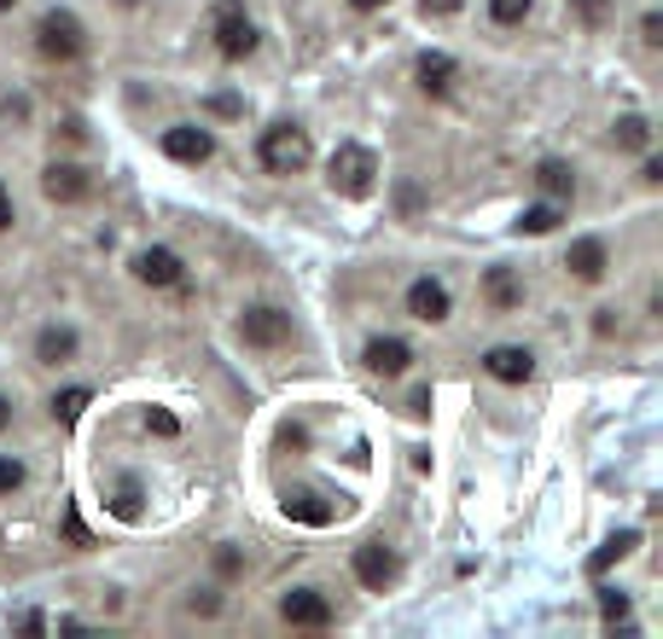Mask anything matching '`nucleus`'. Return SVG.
<instances>
[{"label": "nucleus", "instance_id": "1", "mask_svg": "<svg viewBox=\"0 0 663 639\" xmlns=\"http://www.w3.org/2000/svg\"><path fill=\"white\" fill-rule=\"evenodd\" d=\"M326 187L338 198H372V187H379V157H372L361 140H344L326 163Z\"/></svg>", "mask_w": 663, "mask_h": 639}, {"label": "nucleus", "instance_id": "2", "mask_svg": "<svg viewBox=\"0 0 663 639\" xmlns=\"http://www.w3.org/2000/svg\"><path fill=\"white\" fill-rule=\"evenodd\" d=\"M35 53L47 58V65H76V58L88 53V30H81V18L65 12V7H53L35 24Z\"/></svg>", "mask_w": 663, "mask_h": 639}, {"label": "nucleus", "instance_id": "3", "mask_svg": "<svg viewBox=\"0 0 663 639\" xmlns=\"http://www.w3.org/2000/svg\"><path fill=\"white\" fill-rule=\"evenodd\" d=\"M308 157H315V146H308V134L297 122H274L257 140V163L268 175H297V169H308Z\"/></svg>", "mask_w": 663, "mask_h": 639}, {"label": "nucleus", "instance_id": "4", "mask_svg": "<svg viewBox=\"0 0 663 639\" xmlns=\"http://www.w3.org/2000/svg\"><path fill=\"white\" fill-rule=\"evenodd\" d=\"M210 35H216V53L221 58H251L257 53V24H251V12H244V0H221V7L210 12Z\"/></svg>", "mask_w": 663, "mask_h": 639}, {"label": "nucleus", "instance_id": "5", "mask_svg": "<svg viewBox=\"0 0 663 639\" xmlns=\"http://www.w3.org/2000/svg\"><path fill=\"white\" fill-rule=\"evenodd\" d=\"M239 343L244 349H285V343H292V315L274 308V302L244 308V315H239Z\"/></svg>", "mask_w": 663, "mask_h": 639}, {"label": "nucleus", "instance_id": "6", "mask_svg": "<svg viewBox=\"0 0 663 639\" xmlns=\"http://www.w3.org/2000/svg\"><path fill=\"white\" fill-rule=\"evenodd\" d=\"M349 570H356V582H361L367 593H384V587H396L402 559H396V547L367 541V547H356V559H349Z\"/></svg>", "mask_w": 663, "mask_h": 639}, {"label": "nucleus", "instance_id": "7", "mask_svg": "<svg viewBox=\"0 0 663 639\" xmlns=\"http://www.w3.org/2000/svg\"><path fill=\"white\" fill-rule=\"evenodd\" d=\"M163 152H170L175 163H210L216 157V134L204 129V122H175V129H163Z\"/></svg>", "mask_w": 663, "mask_h": 639}, {"label": "nucleus", "instance_id": "8", "mask_svg": "<svg viewBox=\"0 0 663 639\" xmlns=\"http://www.w3.org/2000/svg\"><path fill=\"white\" fill-rule=\"evenodd\" d=\"M280 616L292 628H332V599H326L320 587H292L280 599Z\"/></svg>", "mask_w": 663, "mask_h": 639}, {"label": "nucleus", "instance_id": "9", "mask_svg": "<svg viewBox=\"0 0 663 639\" xmlns=\"http://www.w3.org/2000/svg\"><path fill=\"white\" fill-rule=\"evenodd\" d=\"M134 279L140 285H152V291H170V285L186 279V262L175 251H163V244H152V251H140L134 256Z\"/></svg>", "mask_w": 663, "mask_h": 639}, {"label": "nucleus", "instance_id": "10", "mask_svg": "<svg viewBox=\"0 0 663 639\" xmlns=\"http://www.w3.org/2000/svg\"><path fill=\"white\" fill-rule=\"evenodd\" d=\"M483 373H489L494 384H530L535 355H530L524 343H494L489 355H483Z\"/></svg>", "mask_w": 663, "mask_h": 639}, {"label": "nucleus", "instance_id": "11", "mask_svg": "<svg viewBox=\"0 0 663 639\" xmlns=\"http://www.w3.org/2000/svg\"><path fill=\"white\" fill-rule=\"evenodd\" d=\"M41 192H47L53 203H81L94 192V175L81 169V163H53V169L41 175Z\"/></svg>", "mask_w": 663, "mask_h": 639}, {"label": "nucleus", "instance_id": "12", "mask_svg": "<svg viewBox=\"0 0 663 639\" xmlns=\"http://www.w3.org/2000/svg\"><path fill=\"white\" fill-rule=\"evenodd\" d=\"M448 308H454V297H448V285H443V279H413V285H407V315H413V320L443 326V320H448Z\"/></svg>", "mask_w": 663, "mask_h": 639}, {"label": "nucleus", "instance_id": "13", "mask_svg": "<svg viewBox=\"0 0 663 639\" xmlns=\"http://www.w3.org/2000/svg\"><path fill=\"white\" fill-rule=\"evenodd\" d=\"M361 361H367V373H379V378H402L407 366H413V349L402 338H372L361 349Z\"/></svg>", "mask_w": 663, "mask_h": 639}, {"label": "nucleus", "instance_id": "14", "mask_svg": "<svg viewBox=\"0 0 663 639\" xmlns=\"http://www.w3.org/2000/svg\"><path fill=\"white\" fill-rule=\"evenodd\" d=\"M280 511H285L292 524H308V529H326V524H332V506L320 500L315 488H285V494H280Z\"/></svg>", "mask_w": 663, "mask_h": 639}, {"label": "nucleus", "instance_id": "15", "mask_svg": "<svg viewBox=\"0 0 663 639\" xmlns=\"http://www.w3.org/2000/svg\"><path fill=\"white\" fill-rule=\"evenodd\" d=\"M565 267L583 285H594V279H606V267H611V251H606V239H576L570 244V256H565Z\"/></svg>", "mask_w": 663, "mask_h": 639}, {"label": "nucleus", "instance_id": "16", "mask_svg": "<svg viewBox=\"0 0 663 639\" xmlns=\"http://www.w3.org/2000/svg\"><path fill=\"white\" fill-rule=\"evenodd\" d=\"M413 76H420V88L431 99H443L454 88V76H460V65H454L448 53H420V65H413Z\"/></svg>", "mask_w": 663, "mask_h": 639}, {"label": "nucleus", "instance_id": "17", "mask_svg": "<svg viewBox=\"0 0 663 639\" xmlns=\"http://www.w3.org/2000/svg\"><path fill=\"white\" fill-rule=\"evenodd\" d=\"M35 361H47V366L76 361V332H70V326H41V338H35Z\"/></svg>", "mask_w": 663, "mask_h": 639}, {"label": "nucleus", "instance_id": "18", "mask_svg": "<svg viewBox=\"0 0 663 639\" xmlns=\"http://www.w3.org/2000/svg\"><path fill=\"white\" fill-rule=\"evenodd\" d=\"M535 187H542L553 203H565V198H576V169H570V163H558V157H547V163H535Z\"/></svg>", "mask_w": 663, "mask_h": 639}, {"label": "nucleus", "instance_id": "19", "mask_svg": "<svg viewBox=\"0 0 663 639\" xmlns=\"http://www.w3.org/2000/svg\"><path fill=\"white\" fill-rule=\"evenodd\" d=\"M483 297H489V308H501V315H507V308L524 302V285H518L512 267H489V274H483Z\"/></svg>", "mask_w": 663, "mask_h": 639}, {"label": "nucleus", "instance_id": "20", "mask_svg": "<svg viewBox=\"0 0 663 639\" xmlns=\"http://www.w3.org/2000/svg\"><path fill=\"white\" fill-rule=\"evenodd\" d=\"M634 547H640V529H617L611 541H606V547H599L594 559H588V570H594V575H606L611 564H623V559H629Z\"/></svg>", "mask_w": 663, "mask_h": 639}, {"label": "nucleus", "instance_id": "21", "mask_svg": "<svg viewBox=\"0 0 663 639\" xmlns=\"http://www.w3.org/2000/svg\"><path fill=\"white\" fill-rule=\"evenodd\" d=\"M611 146H617V152H646V146H652V122H646V117H617Z\"/></svg>", "mask_w": 663, "mask_h": 639}, {"label": "nucleus", "instance_id": "22", "mask_svg": "<svg viewBox=\"0 0 663 639\" xmlns=\"http://www.w3.org/2000/svg\"><path fill=\"white\" fill-rule=\"evenodd\" d=\"M111 511L122 524H140V511H146V494H140V477H122L117 488H111Z\"/></svg>", "mask_w": 663, "mask_h": 639}, {"label": "nucleus", "instance_id": "23", "mask_svg": "<svg viewBox=\"0 0 663 639\" xmlns=\"http://www.w3.org/2000/svg\"><path fill=\"white\" fill-rule=\"evenodd\" d=\"M88 401H94V389H81V384H76V389H58V396H53V419H58V425H76Z\"/></svg>", "mask_w": 663, "mask_h": 639}, {"label": "nucleus", "instance_id": "24", "mask_svg": "<svg viewBox=\"0 0 663 639\" xmlns=\"http://www.w3.org/2000/svg\"><path fill=\"white\" fill-rule=\"evenodd\" d=\"M530 7H535V0H489V18H494L501 30H518V24L530 18Z\"/></svg>", "mask_w": 663, "mask_h": 639}, {"label": "nucleus", "instance_id": "25", "mask_svg": "<svg viewBox=\"0 0 663 639\" xmlns=\"http://www.w3.org/2000/svg\"><path fill=\"white\" fill-rule=\"evenodd\" d=\"M558 227V203H535V210L518 216V233H553Z\"/></svg>", "mask_w": 663, "mask_h": 639}, {"label": "nucleus", "instance_id": "26", "mask_svg": "<svg viewBox=\"0 0 663 639\" xmlns=\"http://www.w3.org/2000/svg\"><path fill=\"white\" fill-rule=\"evenodd\" d=\"M599 616H606V628L629 623V593H617V587H599Z\"/></svg>", "mask_w": 663, "mask_h": 639}, {"label": "nucleus", "instance_id": "27", "mask_svg": "<svg viewBox=\"0 0 663 639\" xmlns=\"http://www.w3.org/2000/svg\"><path fill=\"white\" fill-rule=\"evenodd\" d=\"M570 12H576V24H588V30H606V18H611V0H570Z\"/></svg>", "mask_w": 663, "mask_h": 639}, {"label": "nucleus", "instance_id": "28", "mask_svg": "<svg viewBox=\"0 0 663 639\" xmlns=\"http://www.w3.org/2000/svg\"><path fill=\"white\" fill-rule=\"evenodd\" d=\"M24 477H30V471H24V460L0 453V494H18V488H24Z\"/></svg>", "mask_w": 663, "mask_h": 639}, {"label": "nucleus", "instance_id": "29", "mask_svg": "<svg viewBox=\"0 0 663 639\" xmlns=\"http://www.w3.org/2000/svg\"><path fill=\"white\" fill-rule=\"evenodd\" d=\"M146 430H157V437H175L181 419L170 414V407H146Z\"/></svg>", "mask_w": 663, "mask_h": 639}, {"label": "nucleus", "instance_id": "30", "mask_svg": "<svg viewBox=\"0 0 663 639\" xmlns=\"http://www.w3.org/2000/svg\"><path fill=\"white\" fill-rule=\"evenodd\" d=\"M186 610H193V616H216L221 610V593L216 587H198L193 599H186Z\"/></svg>", "mask_w": 663, "mask_h": 639}, {"label": "nucleus", "instance_id": "31", "mask_svg": "<svg viewBox=\"0 0 663 639\" xmlns=\"http://www.w3.org/2000/svg\"><path fill=\"white\" fill-rule=\"evenodd\" d=\"M460 7H466V0H420V12H425V18H454Z\"/></svg>", "mask_w": 663, "mask_h": 639}, {"label": "nucleus", "instance_id": "32", "mask_svg": "<svg viewBox=\"0 0 663 639\" xmlns=\"http://www.w3.org/2000/svg\"><path fill=\"white\" fill-rule=\"evenodd\" d=\"M216 570L227 575V582H233V575L244 570V559H239V552H233V547H221V552H216Z\"/></svg>", "mask_w": 663, "mask_h": 639}, {"label": "nucleus", "instance_id": "33", "mask_svg": "<svg viewBox=\"0 0 663 639\" xmlns=\"http://www.w3.org/2000/svg\"><path fill=\"white\" fill-rule=\"evenodd\" d=\"M640 41H646V47H657V41H663V18H657V12L640 18Z\"/></svg>", "mask_w": 663, "mask_h": 639}, {"label": "nucleus", "instance_id": "34", "mask_svg": "<svg viewBox=\"0 0 663 639\" xmlns=\"http://www.w3.org/2000/svg\"><path fill=\"white\" fill-rule=\"evenodd\" d=\"M280 448H308V430L303 425H285L280 430Z\"/></svg>", "mask_w": 663, "mask_h": 639}, {"label": "nucleus", "instance_id": "35", "mask_svg": "<svg viewBox=\"0 0 663 639\" xmlns=\"http://www.w3.org/2000/svg\"><path fill=\"white\" fill-rule=\"evenodd\" d=\"M407 414H413V419H431V389H413V401H407Z\"/></svg>", "mask_w": 663, "mask_h": 639}, {"label": "nucleus", "instance_id": "36", "mask_svg": "<svg viewBox=\"0 0 663 639\" xmlns=\"http://www.w3.org/2000/svg\"><path fill=\"white\" fill-rule=\"evenodd\" d=\"M18 221V210H12V192L7 187H0V233H7V227Z\"/></svg>", "mask_w": 663, "mask_h": 639}, {"label": "nucleus", "instance_id": "37", "mask_svg": "<svg viewBox=\"0 0 663 639\" xmlns=\"http://www.w3.org/2000/svg\"><path fill=\"white\" fill-rule=\"evenodd\" d=\"M210 111H216V117H239V99L221 93V99H210Z\"/></svg>", "mask_w": 663, "mask_h": 639}, {"label": "nucleus", "instance_id": "38", "mask_svg": "<svg viewBox=\"0 0 663 639\" xmlns=\"http://www.w3.org/2000/svg\"><path fill=\"white\" fill-rule=\"evenodd\" d=\"M640 180H646V187H657V180H663V163L646 157V163H640Z\"/></svg>", "mask_w": 663, "mask_h": 639}, {"label": "nucleus", "instance_id": "39", "mask_svg": "<svg viewBox=\"0 0 663 639\" xmlns=\"http://www.w3.org/2000/svg\"><path fill=\"white\" fill-rule=\"evenodd\" d=\"M594 332H599V338H611V332H617V320H611V308H599V315H594Z\"/></svg>", "mask_w": 663, "mask_h": 639}, {"label": "nucleus", "instance_id": "40", "mask_svg": "<svg viewBox=\"0 0 663 639\" xmlns=\"http://www.w3.org/2000/svg\"><path fill=\"white\" fill-rule=\"evenodd\" d=\"M349 7H356V12H384L390 0H349Z\"/></svg>", "mask_w": 663, "mask_h": 639}, {"label": "nucleus", "instance_id": "41", "mask_svg": "<svg viewBox=\"0 0 663 639\" xmlns=\"http://www.w3.org/2000/svg\"><path fill=\"white\" fill-rule=\"evenodd\" d=\"M7 425H12V401H7V396H0V430H7Z\"/></svg>", "mask_w": 663, "mask_h": 639}, {"label": "nucleus", "instance_id": "42", "mask_svg": "<svg viewBox=\"0 0 663 639\" xmlns=\"http://www.w3.org/2000/svg\"><path fill=\"white\" fill-rule=\"evenodd\" d=\"M12 7H18V0H0V12H12Z\"/></svg>", "mask_w": 663, "mask_h": 639}]
</instances>
